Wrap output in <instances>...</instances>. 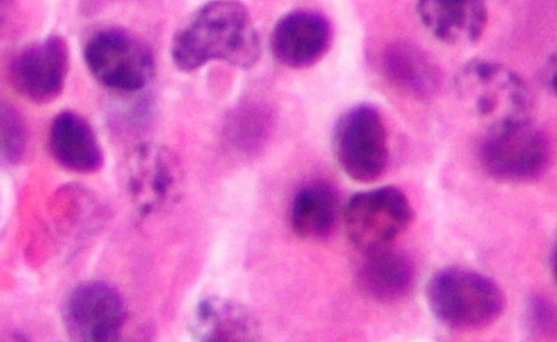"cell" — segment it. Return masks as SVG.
Returning a JSON list of instances; mask_svg holds the SVG:
<instances>
[{"label": "cell", "instance_id": "17", "mask_svg": "<svg viewBox=\"0 0 557 342\" xmlns=\"http://www.w3.org/2000/svg\"><path fill=\"white\" fill-rule=\"evenodd\" d=\"M27 132L22 116L0 99V165H13L22 160Z\"/></svg>", "mask_w": 557, "mask_h": 342}, {"label": "cell", "instance_id": "18", "mask_svg": "<svg viewBox=\"0 0 557 342\" xmlns=\"http://www.w3.org/2000/svg\"><path fill=\"white\" fill-rule=\"evenodd\" d=\"M523 321L532 339L542 340L554 337L557 322L554 303L544 295H531L525 302Z\"/></svg>", "mask_w": 557, "mask_h": 342}, {"label": "cell", "instance_id": "5", "mask_svg": "<svg viewBox=\"0 0 557 342\" xmlns=\"http://www.w3.org/2000/svg\"><path fill=\"white\" fill-rule=\"evenodd\" d=\"M332 144L339 167L355 181H376L388 166L386 127L380 111L370 103L356 104L338 117Z\"/></svg>", "mask_w": 557, "mask_h": 342}, {"label": "cell", "instance_id": "10", "mask_svg": "<svg viewBox=\"0 0 557 342\" xmlns=\"http://www.w3.org/2000/svg\"><path fill=\"white\" fill-rule=\"evenodd\" d=\"M332 41L329 21L314 11L298 10L282 16L273 27L270 46L273 56L290 68L318 63Z\"/></svg>", "mask_w": 557, "mask_h": 342}, {"label": "cell", "instance_id": "19", "mask_svg": "<svg viewBox=\"0 0 557 342\" xmlns=\"http://www.w3.org/2000/svg\"><path fill=\"white\" fill-rule=\"evenodd\" d=\"M13 12V0H0V39L4 35Z\"/></svg>", "mask_w": 557, "mask_h": 342}, {"label": "cell", "instance_id": "11", "mask_svg": "<svg viewBox=\"0 0 557 342\" xmlns=\"http://www.w3.org/2000/svg\"><path fill=\"white\" fill-rule=\"evenodd\" d=\"M417 11L434 37L454 46L478 41L487 24L484 0H418Z\"/></svg>", "mask_w": 557, "mask_h": 342}, {"label": "cell", "instance_id": "16", "mask_svg": "<svg viewBox=\"0 0 557 342\" xmlns=\"http://www.w3.org/2000/svg\"><path fill=\"white\" fill-rule=\"evenodd\" d=\"M195 331L203 341H226L242 338L249 319L236 306L216 300H205L197 306Z\"/></svg>", "mask_w": 557, "mask_h": 342}, {"label": "cell", "instance_id": "8", "mask_svg": "<svg viewBox=\"0 0 557 342\" xmlns=\"http://www.w3.org/2000/svg\"><path fill=\"white\" fill-rule=\"evenodd\" d=\"M125 305L115 289L102 281H87L66 297L62 316L76 341L103 342L117 338L125 320Z\"/></svg>", "mask_w": 557, "mask_h": 342}, {"label": "cell", "instance_id": "14", "mask_svg": "<svg viewBox=\"0 0 557 342\" xmlns=\"http://www.w3.org/2000/svg\"><path fill=\"white\" fill-rule=\"evenodd\" d=\"M48 144L53 159L69 170L91 174L102 166L103 155L97 137L77 113L64 111L53 118Z\"/></svg>", "mask_w": 557, "mask_h": 342}, {"label": "cell", "instance_id": "13", "mask_svg": "<svg viewBox=\"0 0 557 342\" xmlns=\"http://www.w3.org/2000/svg\"><path fill=\"white\" fill-rule=\"evenodd\" d=\"M381 64L385 77L394 86L417 99L433 98L441 89L440 66L412 42H391L382 53Z\"/></svg>", "mask_w": 557, "mask_h": 342}, {"label": "cell", "instance_id": "7", "mask_svg": "<svg viewBox=\"0 0 557 342\" xmlns=\"http://www.w3.org/2000/svg\"><path fill=\"white\" fill-rule=\"evenodd\" d=\"M84 60L95 79L115 91H138L149 83L154 72L149 48L117 28L92 34L85 43Z\"/></svg>", "mask_w": 557, "mask_h": 342}, {"label": "cell", "instance_id": "1", "mask_svg": "<svg viewBox=\"0 0 557 342\" xmlns=\"http://www.w3.org/2000/svg\"><path fill=\"white\" fill-rule=\"evenodd\" d=\"M261 53L260 38L240 2L214 0L195 11L177 30L171 56L182 71L191 72L211 61L249 68Z\"/></svg>", "mask_w": 557, "mask_h": 342}, {"label": "cell", "instance_id": "20", "mask_svg": "<svg viewBox=\"0 0 557 342\" xmlns=\"http://www.w3.org/2000/svg\"><path fill=\"white\" fill-rule=\"evenodd\" d=\"M542 80L548 90L554 91V80H555V58L553 56L548 60V63L545 65L542 72Z\"/></svg>", "mask_w": 557, "mask_h": 342}, {"label": "cell", "instance_id": "4", "mask_svg": "<svg viewBox=\"0 0 557 342\" xmlns=\"http://www.w3.org/2000/svg\"><path fill=\"white\" fill-rule=\"evenodd\" d=\"M459 98L491 126L530 118L533 97L524 80L506 65L471 60L455 76Z\"/></svg>", "mask_w": 557, "mask_h": 342}, {"label": "cell", "instance_id": "12", "mask_svg": "<svg viewBox=\"0 0 557 342\" xmlns=\"http://www.w3.org/2000/svg\"><path fill=\"white\" fill-rule=\"evenodd\" d=\"M355 280L367 299L393 303L403 300L412 290L416 267L406 253L389 246L364 254Z\"/></svg>", "mask_w": 557, "mask_h": 342}, {"label": "cell", "instance_id": "3", "mask_svg": "<svg viewBox=\"0 0 557 342\" xmlns=\"http://www.w3.org/2000/svg\"><path fill=\"white\" fill-rule=\"evenodd\" d=\"M480 163L491 177L528 182L545 174L552 160L550 141L530 118L490 126L479 149Z\"/></svg>", "mask_w": 557, "mask_h": 342}, {"label": "cell", "instance_id": "6", "mask_svg": "<svg viewBox=\"0 0 557 342\" xmlns=\"http://www.w3.org/2000/svg\"><path fill=\"white\" fill-rule=\"evenodd\" d=\"M412 219L408 198L393 186L357 192L343 208L346 235L363 254L389 248Z\"/></svg>", "mask_w": 557, "mask_h": 342}, {"label": "cell", "instance_id": "2", "mask_svg": "<svg viewBox=\"0 0 557 342\" xmlns=\"http://www.w3.org/2000/svg\"><path fill=\"white\" fill-rule=\"evenodd\" d=\"M425 300L440 322L458 331L486 328L506 307L505 294L493 279L458 266L433 274L425 287Z\"/></svg>", "mask_w": 557, "mask_h": 342}, {"label": "cell", "instance_id": "15", "mask_svg": "<svg viewBox=\"0 0 557 342\" xmlns=\"http://www.w3.org/2000/svg\"><path fill=\"white\" fill-rule=\"evenodd\" d=\"M339 211L335 189L324 181L305 185L294 197L290 210L292 227L296 235L307 240L329 236Z\"/></svg>", "mask_w": 557, "mask_h": 342}, {"label": "cell", "instance_id": "9", "mask_svg": "<svg viewBox=\"0 0 557 342\" xmlns=\"http://www.w3.org/2000/svg\"><path fill=\"white\" fill-rule=\"evenodd\" d=\"M69 69V49L57 35L33 43L12 61L11 80L17 91L36 103L53 101L62 92Z\"/></svg>", "mask_w": 557, "mask_h": 342}]
</instances>
